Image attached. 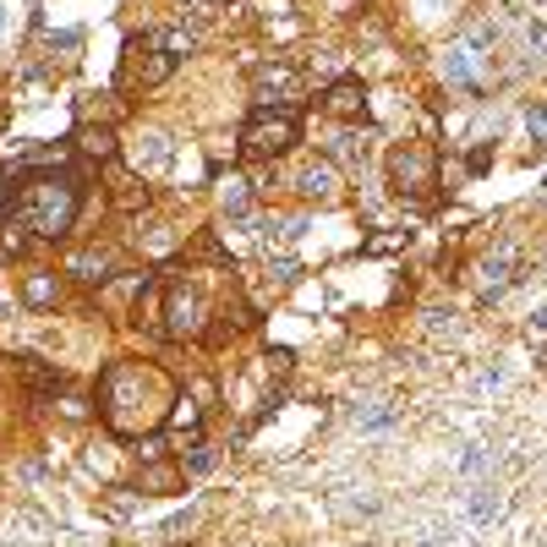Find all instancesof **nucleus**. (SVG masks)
Returning <instances> with one entry per match:
<instances>
[{
  "instance_id": "11",
  "label": "nucleus",
  "mask_w": 547,
  "mask_h": 547,
  "mask_svg": "<svg viewBox=\"0 0 547 547\" xmlns=\"http://www.w3.org/2000/svg\"><path fill=\"white\" fill-rule=\"evenodd\" d=\"M246 329H257V312H252V302H246L241 291H230L225 302H214V318H208V329H203V345L219 350L225 340H235V334H246Z\"/></svg>"
},
{
  "instance_id": "12",
  "label": "nucleus",
  "mask_w": 547,
  "mask_h": 547,
  "mask_svg": "<svg viewBox=\"0 0 547 547\" xmlns=\"http://www.w3.org/2000/svg\"><path fill=\"white\" fill-rule=\"evenodd\" d=\"M476 274H482V296H487V302L504 296V291L520 280V241H498V246L476 263Z\"/></svg>"
},
{
  "instance_id": "23",
  "label": "nucleus",
  "mask_w": 547,
  "mask_h": 547,
  "mask_svg": "<svg viewBox=\"0 0 547 547\" xmlns=\"http://www.w3.org/2000/svg\"><path fill=\"white\" fill-rule=\"evenodd\" d=\"M525 44H531V61H547V23H525Z\"/></svg>"
},
{
  "instance_id": "15",
  "label": "nucleus",
  "mask_w": 547,
  "mask_h": 547,
  "mask_svg": "<svg viewBox=\"0 0 547 547\" xmlns=\"http://www.w3.org/2000/svg\"><path fill=\"white\" fill-rule=\"evenodd\" d=\"M72 143L88 154V159H115V126H93V120H77V137H72Z\"/></svg>"
},
{
  "instance_id": "21",
  "label": "nucleus",
  "mask_w": 547,
  "mask_h": 547,
  "mask_svg": "<svg viewBox=\"0 0 547 547\" xmlns=\"http://www.w3.org/2000/svg\"><path fill=\"white\" fill-rule=\"evenodd\" d=\"M296 274H302V263H296V257L268 263V280H274V285H296Z\"/></svg>"
},
{
  "instance_id": "4",
  "label": "nucleus",
  "mask_w": 547,
  "mask_h": 547,
  "mask_svg": "<svg viewBox=\"0 0 547 547\" xmlns=\"http://www.w3.org/2000/svg\"><path fill=\"white\" fill-rule=\"evenodd\" d=\"M214 307L203 296V274L187 268V280H170L165 274V307H159V334L165 340H203Z\"/></svg>"
},
{
  "instance_id": "16",
  "label": "nucleus",
  "mask_w": 547,
  "mask_h": 547,
  "mask_svg": "<svg viewBox=\"0 0 547 547\" xmlns=\"http://www.w3.org/2000/svg\"><path fill=\"white\" fill-rule=\"evenodd\" d=\"M23 302H28L34 312H50V307L61 302V280H55L50 268H34L28 280H23Z\"/></svg>"
},
{
  "instance_id": "26",
  "label": "nucleus",
  "mask_w": 547,
  "mask_h": 547,
  "mask_svg": "<svg viewBox=\"0 0 547 547\" xmlns=\"http://www.w3.org/2000/svg\"><path fill=\"white\" fill-rule=\"evenodd\" d=\"M219 6H225V0H181L187 17H219Z\"/></svg>"
},
{
  "instance_id": "17",
  "label": "nucleus",
  "mask_w": 547,
  "mask_h": 547,
  "mask_svg": "<svg viewBox=\"0 0 547 547\" xmlns=\"http://www.w3.org/2000/svg\"><path fill=\"white\" fill-rule=\"evenodd\" d=\"M219 203H225V214H230V219H241V225H246V219H252L257 192H252V181H246V176H230V181L219 187Z\"/></svg>"
},
{
  "instance_id": "24",
  "label": "nucleus",
  "mask_w": 547,
  "mask_h": 547,
  "mask_svg": "<svg viewBox=\"0 0 547 547\" xmlns=\"http://www.w3.org/2000/svg\"><path fill=\"white\" fill-rule=\"evenodd\" d=\"M405 241H410V230H389V235H372L367 252H394V246H405Z\"/></svg>"
},
{
  "instance_id": "9",
  "label": "nucleus",
  "mask_w": 547,
  "mask_h": 547,
  "mask_svg": "<svg viewBox=\"0 0 547 547\" xmlns=\"http://www.w3.org/2000/svg\"><path fill=\"white\" fill-rule=\"evenodd\" d=\"M252 88H257V110H302V77L296 66L285 61H274V66H257L252 72Z\"/></svg>"
},
{
  "instance_id": "31",
  "label": "nucleus",
  "mask_w": 547,
  "mask_h": 547,
  "mask_svg": "<svg viewBox=\"0 0 547 547\" xmlns=\"http://www.w3.org/2000/svg\"><path fill=\"white\" fill-rule=\"evenodd\" d=\"M0 203H6V187H0Z\"/></svg>"
},
{
  "instance_id": "30",
  "label": "nucleus",
  "mask_w": 547,
  "mask_h": 547,
  "mask_svg": "<svg viewBox=\"0 0 547 547\" xmlns=\"http://www.w3.org/2000/svg\"><path fill=\"white\" fill-rule=\"evenodd\" d=\"M0 34H6V6H0Z\"/></svg>"
},
{
  "instance_id": "2",
  "label": "nucleus",
  "mask_w": 547,
  "mask_h": 547,
  "mask_svg": "<svg viewBox=\"0 0 547 547\" xmlns=\"http://www.w3.org/2000/svg\"><path fill=\"white\" fill-rule=\"evenodd\" d=\"M0 208H6V225L34 230L39 241H61V235H72V225L82 214V181L66 170H28L12 181Z\"/></svg>"
},
{
  "instance_id": "22",
  "label": "nucleus",
  "mask_w": 547,
  "mask_h": 547,
  "mask_svg": "<svg viewBox=\"0 0 547 547\" xmlns=\"http://www.w3.org/2000/svg\"><path fill=\"white\" fill-rule=\"evenodd\" d=\"M356 422H361V427H383V422H394V410H389V405H378V399H372V405H367V410H361V405H356Z\"/></svg>"
},
{
  "instance_id": "1",
  "label": "nucleus",
  "mask_w": 547,
  "mask_h": 547,
  "mask_svg": "<svg viewBox=\"0 0 547 547\" xmlns=\"http://www.w3.org/2000/svg\"><path fill=\"white\" fill-rule=\"evenodd\" d=\"M181 389L176 378L159 367V361H110L99 372V417L110 422L115 438H143V433H159L170 422Z\"/></svg>"
},
{
  "instance_id": "28",
  "label": "nucleus",
  "mask_w": 547,
  "mask_h": 547,
  "mask_svg": "<svg viewBox=\"0 0 547 547\" xmlns=\"http://www.w3.org/2000/svg\"><path fill=\"white\" fill-rule=\"evenodd\" d=\"M0 246H6V252H23V246H28V235H17V225H6V235H0Z\"/></svg>"
},
{
  "instance_id": "32",
  "label": "nucleus",
  "mask_w": 547,
  "mask_h": 547,
  "mask_svg": "<svg viewBox=\"0 0 547 547\" xmlns=\"http://www.w3.org/2000/svg\"><path fill=\"white\" fill-rule=\"evenodd\" d=\"M542 280H547V274H542Z\"/></svg>"
},
{
  "instance_id": "14",
  "label": "nucleus",
  "mask_w": 547,
  "mask_h": 547,
  "mask_svg": "<svg viewBox=\"0 0 547 547\" xmlns=\"http://www.w3.org/2000/svg\"><path fill=\"white\" fill-rule=\"evenodd\" d=\"M66 274H77L82 285H104V280H115V252L110 246H82V252H72Z\"/></svg>"
},
{
  "instance_id": "5",
  "label": "nucleus",
  "mask_w": 547,
  "mask_h": 547,
  "mask_svg": "<svg viewBox=\"0 0 547 547\" xmlns=\"http://www.w3.org/2000/svg\"><path fill=\"white\" fill-rule=\"evenodd\" d=\"M493 50H498V28H493V23L465 28V39L449 50V88H460V93H487V88H493Z\"/></svg>"
},
{
  "instance_id": "20",
  "label": "nucleus",
  "mask_w": 547,
  "mask_h": 547,
  "mask_svg": "<svg viewBox=\"0 0 547 547\" xmlns=\"http://www.w3.org/2000/svg\"><path fill=\"white\" fill-rule=\"evenodd\" d=\"M159 44H165V50H170L176 61H181V55H192V50H197V34H192V28H170V34H165Z\"/></svg>"
},
{
  "instance_id": "8",
  "label": "nucleus",
  "mask_w": 547,
  "mask_h": 547,
  "mask_svg": "<svg viewBox=\"0 0 547 547\" xmlns=\"http://www.w3.org/2000/svg\"><path fill=\"white\" fill-rule=\"evenodd\" d=\"M126 165H131V176L159 181V176L176 165V137H170V131H159V126L131 131V143H126Z\"/></svg>"
},
{
  "instance_id": "3",
  "label": "nucleus",
  "mask_w": 547,
  "mask_h": 547,
  "mask_svg": "<svg viewBox=\"0 0 547 547\" xmlns=\"http://www.w3.org/2000/svg\"><path fill=\"white\" fill-rule=\"evenodd\" d=\"M389 187L410 208H433L438 203V187H444L438 181V149L433 143H399L389 154Z\"/></svg>"
},
{
  "instance_id": "13",
  "label": "nucleus",
  "mask_w": 547,
  "mask_h": 547,
  "mask_svg": "<svg viewBox=\"0 0 547 547\" xmlns=\"http://www.w3.org/2000/svg\"><path fill=\"white\" fill-rule=\"evenodd\" d=\"M318 110L334 115V120H361V115H367V88H361V77H340V82H329L323 99H318Z\"/></svg>"
},
{
  "instance_id": "10",
  "label": "nucleus",
  "mask_w": 547,
  "mask_h": 547,
  "mask_svg": "<svg viewBox=\"0 0 547 547\" xmlns=\"http://www.w3.org/2000/svg\"><path fill=\"white\" fill-rule=\"evenodd\" d=\"M296 197L312 203V208H334V203L345 197V176H340V165H334L329 154L312 159V165H302V176H296Z\"/></svg>"
},
{
  "instance_id": "19",
  "label": "nucleus",
  "mask_w": 547,
  "mask_h": 547,
  "mask_svg": "<svg viewBox=\"0 0 547 547\" xmlns=\"http://www.w3.org/2000/svg\"><path fill=\"white\" fill-rule=\"evenodd\" d=\"M498 509H504V498H498V487H476V498H471V514L487 525V520H498Z\"/></svg>"
},
{
  "instance_id": "29",
  "label": "nucleus",
  "mask_w": 547,
  "mask_h": 547,
  "mask_svg": "<svg viewBox=\"0 0 547 547\" xmlns=\"http://www.w3.org/2000/svg\"><path fill=\"white\" fill-rule=\"evenodd\" d=\"M531 334H547V307H542V312L531 318Z\"/></svg>"
},
{
  "instance_id": "27",
  "label": "nucleus",
  "mask_w": 547,
  "mask_h": 547,
  "mask_svg": "<svg viewBox=\"0 0 547 547\" xmlns=\"http://www.w3.org/2000/svg\"><path fill=\"white\" fill-rule=\"evenodd\" d=\"M487 159H493V143H476V149H471V159H465V170H471V176H482V170H487Z\"/></svg>"
},
{
  "instance_id": "6",
  "label": "nucleus",
  "mask_w": 547,
  "mask_h": 547,
  "mask_svg": "<svg viewBox=\"0 0 547 547\" xmlns=\"http://www.w3.org/2000/svg\"><path fill=\"white\" fill-rule=\"evenodd\" d=\"M302 143V115L296 110H252L241 126V154L246 159H280Z\"/></svg>"
},
{
  "instance_id": "7",
  "label": "nucleus",
  "mask_w": 547,
  "mask_h": 547,
  "mask_svg": "<svg viewBox=\"0 0 547 547\" xmlns=\"http://www.w3.org/2000/svg\"><path fill=\"white\" fill-rule=\"evenodd\" d=\"M176 72V55L165 50V44H126V55H120V93H149V88H159L165 77Z\"/></svg>"
},
{
  "instance_id": "25",
  "label": "nucleus",
  "mask_w": 547,
  "mask_h": 547,
  "mask_svg": "<svg viewBox=\"0 0 547 547\" xmlns=\"http://www.w3.org/2000/svg\"><path fill=\"white\" fill-rule=\"evenodd\" d=\"M181 465H187V471H214V449H208V444H192V455H187Z\"/></svg>"
},
{
  "instance_id": "18",
  "label": "nucleus",
  "mask_w": 547,
  "mask_h": 547,
  "mask_svg": "<svg viewBox=\"0 0 547 547\" xmlns=\"http://www.w3.org/2000/svg\"><path fill=\"white\" fill-rule=\"evenodd\" d=\"M181 476H187V465L154 460V465H143V476H137V487H143V493H181Z\"/></svg>"
}]
</instances>
